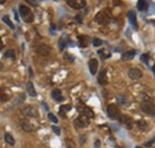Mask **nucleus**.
<instances>
[{
	"label": "nucleus",
	"mask_w": 155,
	"mask_h": 148,
	"mask_svg": "<svg viewBox=\"0 0 155 148\" xmlns=\"http://www.w3.org/2000/svg\"><path fill=\"white\" fill-rule=\"evenodd\" d=\"M141 110L147 115H155V105L149 99H143L140 104Z\"/></svg>",
	"instance_id": "f257e3e1"
},
{
	"label": "nucleus",
	"mask_w": 155,
	"mask_h": 148,
	"mask_svg": "<svg viewBox=\"0 0 155 148\" xmlns=\"http://www.w3.org/2000/svg\"><path fill=\"white\" fill-rule=\"evenodd\" d=\"M110 12L108 10H103L100 12H98V13L96 15V18L94 20L98 23V24H101V25H105V24H108L110 22Z\"/></svg>",
	"instance_id": "f03ea898"
},
{
	"label": "nucleus",
	"mask_w": 155,
	"mask_h": 148,
	"mask_svg": "<svg viewBox=\"0 0 155 148\" xmlns=\"http://www.w3.org/2000/svg\"><path fill=\"white\" fill-rule=\"evenodd\" d=\"M19 13H20V16L23 17V19L27 23H31L34 20V15L31 13V11H30V8L28 6L20 5L19 6Z\"/></svg>",
	"instance_id": "7ed1b4c3"
},
{
	"label": "nucleus",
	"mask_w": 155,
	"mask_h": 148,
	"mask_svg": "<svg viewBox=\"0 0 155 148\" xmlns=\"http://www.w3.org/2000/svg\"><path fill=\"white\" fill-rule=\"evenodd\" d=\"M89 124V118L84 116V115H80V116H78L75 119H74V126L75 128L78 129H81V128H85Z\"/></svg>",
	"instance_id": "20e7f679"
},
{
	"label": "nucleus",
	"mask_w": 155,
	"mask_h": 148,
	"mask_svg": "<svg viewBox=\"0 0 155 148\" xmlns=\"http://www.w3.org/2000/svg\"><path fill=\"white\" fill-rule=\"evenodd\" d=\"M36 53L42 56H48L51 53V48L49 45H47L45 43H40L36 45Z\"/></svg>",
	"instance_id": "39448f33"
},
{
	"label": "nucleus",
	"mask_w": 155,
	"mask_h": 148,
	"mask_svg": "<svg viewBox=\"0 0 155 148\" xmlns=\"http://www.w3.org/2000/svg\"><path fill=\"white\" fill-rule=\"evenodd\" d=\"M22 114L28 117H38V111L32 105H27L22 109Z\"/></svg>",
	"instance_id": "423d86ee"
},
{
	"label": "nucleus",
	"mask_w": 155,
	"mask_h": 148,
	"mask_svg": "<svg viewBox=\"0 0 155 148\" xmlns=\"http://www.w3.org/2000/svg\"><path fill=\"white\" fill-rule=\"evenodd\" d=\"M106 111H108L109 117L112 118V119H118L119 116H121L117 105H115V104H110V105L108 106V110H106Z\"/></svg>",
	"instance_id": "0eeeda50"
},
{
	"label": "nucleus",
	"mask_w": 155,
	"mask_h": 148,
	"mask_svg": "<svg viewBox=\"0 0 155 148\" xmlns=\"http://www.w3.org/2000/svg\"><path fill=\"white\" fill-rule=\"evenodd\" d=\"M118 121L121 122V124H123L126 129H131L133 126H134V122H133L131 117H129L126 115H121L119 118H118Z\"/></svg>",
	"instance_id": "6e6552de"
},
{
	"label": "nucleus",
	"mask_w": 155,
	"mask_h": 148,
	"mask_svg": "<svg viewBox=\"0 0 155 148\" xmlns=\"http://www.w3.org/2000/svg\"><path fill=\"white\" fill-rule=\"evenodd\" d=\"M67 4L74 10H81L86 6L85 0H67Z\"/></svg>",
	"instance_id": "1a4fd4ad"
},
{
	"label": "nucleus",
	"mask_w": 155,
	"mask_h": 148,
	"mask_svg": "<svg viewBox=\"0 0 155 148\" xmlns=\"http://www.w3.org/2000/svg\"><path fill=\"white\" fill-rule=\"evenodd\" d=\"M142 74H143V73H142V71L140 68H131L130 71H129L128 75L131 80H137V79H140L142 77Z\"/></svg>",
	"instance_id": "9d476101"
},
{
	"label": "nucleus",
	"mask_w": 155,
	"mask_h": 148,
	"mask_svg": "<svg viewBox=\"0 0 155 148\" xmlns=\"http://www.w3.org/2000/svg\"><path fill=\"white\" fill-rule=\"evenodd\" d=\"M20 126H22L23 130L28 131V133H30V131H34V130L36 129V128H35V126L32 124V123H30L28 119H22V122H20Z\"/></svg>",
	"instance_id": "9b49d317"
},
{
	"label": "nucleus",
	"mask_w": 155,
	"mask_h": 148,
	"mask_svg": "<svg viewBox=\"0 0 155 148\" xmlns=\"http://www.w3.org/2000/svg\"><path fill=\"white\" fill-rule=\"evenodd\" d=\"M88 67H89V72H91L92 75L97 73V69H98V60L97 59H91L88 62Z\"/></svg>",
	"instance_id": "f8f14e48"
},
{
	"label": "nucleus",
	"mask_w": 155,
	"mask_h": 148,
	"mask_svg": "<svg viewBox=\"0 0 155 148\" xmlns=\"http://www.w3.org/2000/svg\"><path fill=\"white\" fill-rule=\"evenodd\" d=\"M98 82H99V85H103V86L108 84V75H106V71L105 69H103L99 73V75H98Z\"/></svg>",
	"instance_id": "ddd939ff"
},
{
	"label": "nucleus",
	"mask_w": 155,
	"mask_h": 148,
	"mask_svg": "<svg viewBox=\"0 0 155 148\" xmlns=\"http://www.w3.org/2000/svg\"><path fill=\"white\" fill-rule=\"evenodd\" d=\"M128 18L129 20H130V24L134 27V29H137V18H136V15L134 11H130L128 13Z\"/></svg>",
	"instance_id": "4468645a"
},
{
	"label": "nucleus",
	"mask_w": 155,
	"mask_h": 148,
	"mask_svg": "<svg viewBox=\"0 0 155 148\" xmlns=\"http://www.w3.org/2000/svg\"><path fill=\"white\" fill-rule=\"evenodd\" d=\"M51 97L54 98V101L55 102H57V103H60V102H62L63 101V97H62V93H61V91L60 90H54L53 92H51Z\"/></svg>",
	"instance_id": "2eb2a0df"
},
{
	"label": "nucleus",
	"mask_w": 155,
	"mask_h": 148,
	"mask_svg": "<svg viewBox=\"0 0 155 148\" xmlns=\"http://www.w3.org/2000/svg\"><path fill=\"white\" fill-rule=\"evenodd\" d=\"M81 115H84V116H86V117H88V118H93V117H94V112H93V111L89 109V108H87V106H82Z\"/></svg>",
	"instance_id": "dca6fc26"
},
{
	"label": "nucleus",
	"mask_w": 155,
	"mask_h": 148,
	"mask_svg": "<svg viewBox=\"0 0 155 148\" xmlns=\"http://www.w3.org/2000/svg\"><path fill=\"white\" fill-rule=\"evenodd\" d=\"M78 41H79V45L80 47L85 48L89 43V37H87V36H79V37H78Z\"/></svg>",
	"instance_id": "f3484780"
},
{
	"label": "nucleus",
	"mask_w": 155,
	"mask_h": 148,
	"mask_svg": "<svg viewBox=\"0 0 155 148\" xmlns=\"http://www.w3.org/2000/svg\"><path fill=\"white\" fill-rule=\"evenodd\" d=\"M10 99V94L6 92V90L0 89V103H5Z\"/></svg>",
	"instance_id": "a211bd4d"
},
{
	"label": "nucleus",
	"mask_w": 155,
	"mask_h": 148,
	"mask_svg": "<svg viewBox=\"0 0 155 148\" xmlns=\"http://www.w3.org/2000/svg\"><path fill=\"white\" fill-rule=\"evenodd\" d=\"M27 91H28V93L31 96V97H36V90H35V87H34V85H32V82L31 81H29L28 84H27Z\"/></svg>",
	"instance_id": "6ab92c4d"
},
{
	"label": "nucleus",
	"mask_w": 155,
	"mask_h": 148,
	"mask_svg": "<svg viewBox=\"0 0 155 148\" xmlns=\"http://www.w3.org/2000/svg\"><path fill=\"white\" fill-rule=\"evenodd\" d=\"M135 56V50H128L125 53L122 54V60H131Z\"/></svg>",
	"instance_id": "aec40b11"
},
{
	"label": "nucleus",
	"mask_w": 155,
	"mask_h": 148,
	"mask_svg": "<svg viewBox=\"0 0 155 148\" xmlns=\"http://www.w3.org/2000/svg\"><path fill=\"white\" fill-rule=\"evenodd\" d=\"M147 7H148L147 0H138V1H137V8L140 11H146Z\"/></svg>",
	"instance_id": "412c9836"
},
{
	"label": "nucleus",
	"mask_w": 155,
	"mask_h": 148,
	"mask_svg": "<svg viewBox=\"0 0 155 148\" xmlns=\"http://www.w3.org/2000/svg\"><path fill=\"white\" fill-rule=\"evenodd\" d=\"M137 128H138L141 131H146V130L148 129V123H147L146 121H143V119H141V121L137 122Z\"/></svg>",
	"instance_id": "4be33fe9"
},
{
	"label": "nucleus",
	"mask_w": 155,
	"mask_h": 148,
	"mask_svg": "<svg viewBox=\"0 0 155 148\" xmlns=\"http://www.w3.org/2000/svg\"><path fill=\"white\" fill-rule=\"evenodd\" d=\"M72 109V106H71V104H66V105H62L61 108H60V115L61 116H66V114L68 112V111Z\"/></svg>",
	"instance_id": "5701e85b"
},
{
	"label": "nucleus",
	"mask_w": 155,
	"mask_h": 148,
	"mask_svg": "<svg viewBox=\"0 0 155 148\" xmlns=\"http://www.w3.org/2000/svg\"><path fill=\"white\" fill-rule=\"evenodd\" d=\"M5 141H6L8 145H11V146H13V145L16 143L15 138L12 136V135H11L10 133H6V134H5Z\"/></svg>",
	"instance_id": "b1692460"
},
{
	"label": "nucleus",
	"mask_w": 155,
	"mask_h": 148,
	"mask_svg": "<svg viewBox=\"0 0 155 148\" xmlns=\"http://www.w3.org/2000/svg\"><path fill=\"white\" fill-rule=\"evenodd\" d=\"M3 22H5L7 25L11 28V29H15V25L12 24V22L10 20V18H8V16H5V17H3Z\"/></svg>",
	"instance_id": "393cba45"
},
{
	"label": "nucleus",
	"mask_w": 155,
	"mask_h": 148,
	"mask_svg": "<svg viewBox=\"0 0 155 148\" xmlns=\"http://www.w3.org/2000/svg\"><path fill=\"white\" fill-rule=\"evenodd\" d=\"M64 47H66V40L62 37V38H60V41H59V48H60V50H63Z\"/></svg>",
	"instance_id": "a878e982"
},
{
	"label": "nucleus",
	"mask_w": 155,
	"mask_h": 148,
	"mask_svg": "<svg viewBox=\"0 0 155 148\" xmlns=\"http://www.w3.org/2000/svg\"><path fill=\"white\" fill-rule=\"evenodd\" d=\"M48 118H49L51 122H53V123H57V121H59L54 114H48Z\"/></svg>",
	"instance_id": "bb28decb"
},
{
	"label": "nucleus",
	"mask_w": 155,
	"mask_h": 148,
	"mask_svg": "<svg viewBox=\"0 0 155 148\" xmlns=\"http://www.w3.org/2000/svg\"><path fill=\"white\" fill-rule=\"evenodd\" d=\"M141 60L143 61L145 64H148V61H149V54H142L141 55Z\"/></svg>",
	"instance_id": "cd10ccee"
},
{
	"label": "nucleus",
	"mask_w": 155,
	"mask_h": 148,
	"mask_svg": "<svg viewBox=\"0 0 155 148\" xmlns=\"http://www.w3.org/2000/svg\"><path fill=\"white\" fill-rule=\"evenodd\" d=\"M93 45L94 47H100L101 44H103V41L101 40H99V38H93Z\"/></svg>",
	"instance_id": "c85d7f7f"
},
{
	"label": "nucleus",
	"mask_w": 155,
	"mask_h": 148,
	"mask_svg": "<svg viewBox=\"0 0 155 148\" xmlns=\"http://www.w3.org/2000/svg\"><path fill=\"white\" fill-rule=\"evenodd\" d=\"M29 5H32V6H37L38 3H40V0H25Z\"/></svg>",
	"instance_id": "c756f323"
},
{
	"label": "nucleus",
	"mask_w": 155,
	"mask_h": 148,
	"mask_svg": "<svg viewBox=\"0 0 155 148\" xmlns=\"http://www.w3.org/2000/svg\"><path fill=\"white\" fill-rule=\"evenodd\" d=\"M5 57H11V59H13L15 57V52L13 50H7L5 53Z\"/></svg>",
	"instance_id": "7c9ffc66"
},
{
	"label": "nucleus",
	"mask_w": 155,
	"mask_h": 148,
	"mask_svg": "<svg viewBox=\"0 0 155 148\" xmlns=\"http://www.w3.org/2000/svg\"><path fill=\"white\" fill-rule=\"evenodd\" d=\"M64 59H66V60H68L69 62H73V61H74V56L69 55L68 53H66V54H64Z\"/></svg>",
	"instance_id": "2f4dec72"
},
{
	"label": "nucleus",
	"mask_w": 155,
	"mask_h": 148,
	"mask_svg": "<svg viewBox=\"0 0 155 148\" xmlns=\"http://www.w3.org/2000/svg\"><path fill=\"white\" fill-rule=\"evenodd\" d=\"M66 145H67V148H74V143H73L69 139L66 140Z\"/></svg>",
	"instance_id": "473e14b6"
},
{
	"label": "nucleus",
	"mask_w": 155,
	"mask_h": 148,
	"mask_svg": "<svg viewBox=\"0 0 155 148\" xmlns=\"http://www.w3.org/2000/svg\"><path fill=\"white\" fill-rule=\"evenodd\" d=\"M51 129H53V130L55 131V134H56V135H60V134H61V131H60V128H59V127H53Z\"/></svg>",
	"instance_id": "72a5a7b5"
},
{
	"label": "nucleus",
	"mask_w": 155,
	"mask_h": 148,
	"mask_svg": "<svg viewBox=\"0 0 155 148\" xmlns=\"http://www.w3.org/2000/svg\"><path fill=\"white\" fill-rule=\"evenodd\" d=\"M154 142H155V139H152L149 142H146V143H145V146H146V147H149V146H152Z\"/></svg>",
	"instance_id": "f704fd0d"
},
{
	"label": "nucleus",
	"mask_w": 155,
	"mask_h": 148,
	"mask_svg": "<svg viewBox=\"0 0 155 148\" xmlns=\"http://www.w3.org/2000/svg\"><path fill=\"white\" fill-rule=\"evenodd\" d=\"M113 5L115 6H119V5H122V1H121V0H113Z\"/></svg>",
	"instance_id": "c9c22d12"
},
{
	"label": "nucleus",
	"mask_w": 155,
	"mask_h": 148,
	"mask_svg": "<svg viewBox=\"0 0 155 148\" xmlns=\"http://www.w3.org/2000/svg\"><path fill=\"white\" fill-rule=\"evenodd\" d=\"M100 147V141L99 140H97L96 141V143H94V148H99Z\"/></svg>",
	"instance_id": "e433bc0d"
},
{
	"label": "nucleus",
	"mask_w": 155,
	"mask_h": 148,
	"mask_svg": "<svg viewBox=\"0 0 155 148\" xmlns=\"http://www.w3.org/2000/svg\"><path fill=\"white\" fill-rule=\"evenodd\" d=\"M3 49V41H1V38H0V50Z\"/></svg>",
	"instance_id": "4c0bfd02"
},
{
	"label": "nucleus",
	"mask_w": 155,
	"mask_h": 148,
	"mask_svg": "<svg viewBox=\"0 0 155 148\" xmlns=\"http://www.w3.org/2000/svg\"><path fill=\"white\" fill-rule=\"evenodd\" d=\"M76 20H78V22H79V23H81V18H80L79 16H78V17H76Z\"/></svg>",
	"instance_id": "58836bf2"
},
{
	"label": "nucleus",
	"mask_w": 155,
	"mask_h": 148,
	"mask_svg": "<svg viewBox=\"0 0 155 148\" xmlns=\"http://www.w3.org/2000/svg\"><path fill=\"white\" fill-rule=\"evenodd\" d=\"M85 142V136H81V143H84Z\"/></svg>",
	"instance_id": "ea45409f"
},
{
	"label": "nucleus",
	"mask_w": 155,
	"mask_h": 148,
	"mask_svg": "<svg viewBox=\"0 0 155 148\" xmlns=\"http://www.w3.org/2000/svg\"><path fill=\"white\" fill-rule=\"evenodd\" d=\"M5 1H6V0H0V4H4Z\"/></svg>",
	"instance_id": "a19ab883"
},
{
	"label": "nucleus",
	"mask_w": 155,
	"mask_h": 148,
	"mask_svg": "<svg viewBox=\"0 0 155 148\" xmlns=\"http://www.w3.org/2000/svg\"><path fill=\"white\" fill-rule=\"evenodd\" d=\"M153 72H154V75H155V65H154V67H153Z\"/></svg>",
	"instance_id": "79ce46f5"
},
{
	"label": "nucleus",
	"mask_w": 155,
	"mask_h": 148,
	"mask_svg": "<svg viewBox=\"0 0 155 148\" xmlns=\"http://www.w3.org/2000/svg\"><path fill=\"white\" fill-rule=\"evenodd\" d=\"M0 69H3V65L1 64H0Z\"/></svg>",
	"instance_id": "37998d69"
},
{
	"label": "nucleus",
	"mask_w": 155,
	"mask_h": 148,
	"mask_svg": "<svg viewBox=\"0 0 155 148\" xmlns=\"http://www.w3.org/2000/svg\"><path fill=\"white\" fill-rule=\"evenodd\" d=\"M136 148H140V147H136Z\"/></svg>",
	"instance_id": "c03bdc74"
}]
</instances>
